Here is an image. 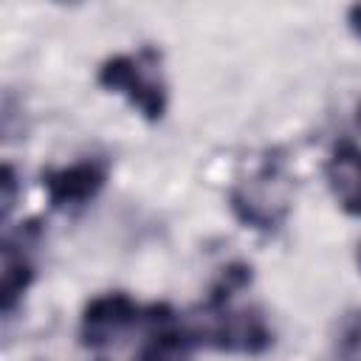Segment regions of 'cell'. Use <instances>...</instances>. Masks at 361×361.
<instances>
[{
	"mask_svg": "<svg viewBox=\"0 0 361 361\" xmlns=\"http://www.w3.org/2000/svg\"><path fill=\"white\" fill-rule=\"evenodd\" d=\"M161 59V51L152 45H141L130 54H113L99 65L96 82L99 87L124 96L144 121L155 124L169 107V85Z\"/></svg>",
	"mask_w": 361,
	"mask_h": 361,
	"instance_id": "1",
	"label": "cell"
},
{
	"mask_svg": "<svg viewBox=\"0 0 361 361\" xmlns=\"http://www.w3.org/2000/svg\"><path fill=\"white\" fill-rule=\"evenodd\" d=\"M296 183L285 169V161L268 155L254 172L240 178L228 192V206L234 217L259 234H274L282 228L293 209Z\"/></svg>",
	"mask_w": 361,
	"mask_h": 361,
	"instance_id": "2",
	"label": "cell"
},
{
	"mask_svg": "<svg viewBox=\"0 0 361 361\" xmlns=\"http://www.w3.org/2000/svg\"><path fill=\"white\" fill-rule=\"evenodd\" d=\"M183 327L195 347H212L220 353L259 355L274 344V327L265 313L259 307H234L231 302H203Z\"/></svg>",
	"mask_w": 361,
	"mask_h": 361,
	"instance_id": "3",
	"label": "cell"
},
{
	"mask_svg": "<svg viewBox=\"0 0 361 361\" xmlns=\"http://www.w3.org/2000/svg\"><path fill=\"white\" fill-rule=\"evenodd\" d=\"M152 305H138L124 290H107L93 296L79 316V341L87 350H107L118 344L130 330L147 324Z\"/></svg>",
	"mask_w": 361,
	"mask_h": 361,
	"instance_id": "4",
	"label": "cell"
},
{
	"mask_svg": "<svg viewBox=\"0 0 361 361\" xmlns=\"http://www.w3.org/2000/svg\"><path fill=\"white\" fill-rule=\"evenodd\" d=\"M107 178L110 164L99 155H90L65 166H48L39 175V183L51 209H79L99 197V192L107 186Z\"/></svg>",
	"mask_w": 361,
	"mask_h": 361,
	"instance_id": "5",
	"label": "cell"
},
{
	"mask_svg": "<svg viewBox=\"0 0 361 361\" xmlns=\"http://www.w3.org/2000/svg\"><path fill=\"white\" fill-rule=\"evenodd\" d=\"M39 237L37 223H25L17 234H6L3 240V274H0V310L8 319L25 299L37 268L31 259V245Z\"/></svg>",
	"mask_w": 361,
	"mask_h": 361,
	"instance_id": "6",
	"label": "cell"
},
{
	"mask_svg": "<svg viewBox=\"0 0 361 361\" xmlns=\"http://www.w3.org/2000/svg\"><path fill=\"white\" fill-rule=\"evenodd\" d=\"M324 180L341 212L361 217V147L338 141L324 161Z\"/></svg>",
	"mask_w": 361,
	"mask_h": 361,
	"instance_id": "7",
	"label": "cell"
},
{
	"mask_svg": "<svg viewBox=\"0 0 361 361\" xmlns=\"http://www.w3.org/2000/svg\"><path fill=\"white\" fill-rule=\"evenodd\" d=\"M147 330H149V338H147L138 361H192L195 341L186 333L183 322H178V316L172 313L169 305H164V302L152 305Z\"/></svg>",
	"mask_w": 361,
	"mask_h": 361,
	"instance_id": "8",
	"label": "cell"
},
{
	"mask_svg": "<svg viewBox=\"0 0 361 361\" xmlns=\"http://www.w3.org/2000/svg\"><path fill=\"white\" fill-rule=\"evenodd\" d=\"M336 361H361V307H350L338 316L333 330Z\"/></svg>",
	"mask_w": 361,
	"mask_h": 361,
	"instance_id": "9",
	"label": "cell"
},
{
	"mask_svg": "<svg viewBox=\"0 0 361 361\" xmlns=\"http://www.w3.org/2000/svg\"><path fill=\"white\" fill-rule=\"evenodd\" d=\"M0 186H3V197H0V203H3V220H8V214H11L14 203H17V172H14L11 164L3 166Z\"/></svg>",
	"mask_w": 361,
	"mask_h": 361,
	"instance_id": "10",
	"label": "cell"
},
{
	"mask_svg": "<svg viewBox=\"0 0 361 361\" xmlns=\"http://www.w3.org/2000/svg\"><path fill=\"white\" fill-rule=\"evenodd\" d=\"M347 28L361 39V3H355V6L347 8Z\"/></svg>",
	"mask_w": 361,
	"mask_h": 361,
	"instance_id": "11",
	"label": "cell"
},
{
	"mask_svg": "<svg viewBox=\"0 0 361 361\" xmlns=\"http://www.w3.org/2000/svg\"><path fill=\"white\" fill-rule=\"evenodd\" d=\"M358 268H361V245H358Z\"/></svg>",
	"mask_w": 361,
	"mask_h": 361,
	"instance_id": "12",
	"label": "cell"
},
{
	"mask_svg": "<svg viewBox=\"0 0 361 361\" xmlns=\"http://www.w3.org/2000/svg\"><path fill=\"white\" fill-rule=\"evenodd\" d=\"M358 121H361V107H358Z\"/></svg>",
	"mask_w": 361,
	"mask_h": 361,
	"instance_id": "13",
	"label": "cell"
}]
</instances>
